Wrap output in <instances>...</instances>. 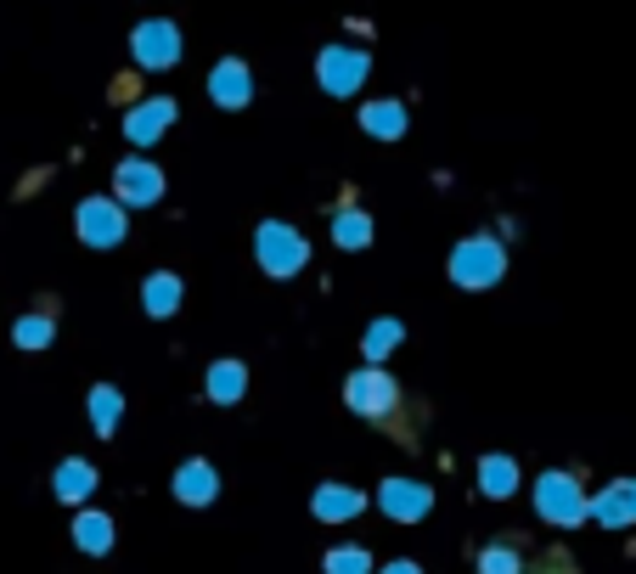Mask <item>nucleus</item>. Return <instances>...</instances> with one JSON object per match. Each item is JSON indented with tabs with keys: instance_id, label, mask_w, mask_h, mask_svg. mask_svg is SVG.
I'll use <instances>...</instances> for the list:
<instances>
[{
	"instance_id": "obj_1",
	"label": "nucleus",
	"mask_w": 636,
	"mask_h": 574,
	"mask_svg": "<svg viewBox=\"0 0 636 574\" xmlns=\"http://www.w3.org/2000/svg\"><path fill=\"white\" fill-rule=\"evenodd\" d=\"M349 405L367 423H378V429H389V434H400V440H417V417H406V394H400V383L389 377V372H355L349 377Z\"/></svg>"
},
{
	"instance_id": "obj_2",
	"label": "nucleus",
	"mask_w": 636,
	"mask_h": 574,
	"mask_svg": "<svg viewBox=\"0 0 636 574\" xmlns=\"http://www.w3.org/2000/svg\"><path fill=\"white\" fill-rule=\"evenodd\" d=\"M535 507H540V518H553V524H586V513H592V502H586V490H580L575 473H540Z\"/></svg>"
},
{
	"instance_id": "obj_3",
	"label": "nucleus",
	"mask_w": 636,
	"mask_h": 574,
	"mask_svg": "<svg viewBox=\"0 0 636 574\" xmlns=\"http://www.w3.org/2000/svg\"><path fill=\"white\" fill-rule=\"evenodd\" d=\"M450 276H457L463 288H490L501 276V249L490 236H468L457 254H450Z\"/></svg>"
},
{
	"instance_id": "obj_4",
	"label": "nucleus",
	"mask_w": 636,
	"mask_h": 574,
	"mask_svg": "<svg viewBox=\"0 0 636 574\" xmlns=\"http://www.w3.org/2000/svg\"><path fill=\"white\" fill-rule=\"evenodd\" d=\"M259 260H265L270 276H294L305 265V236L288 231V225H277V220L259 225Z\"/></svg>"
},
{
	"instance_id": "obj_5",
	"label": "nucleus",
	"mask_w": 636,
	"mask_h": 574,
	"mask_svg": "<svg viewBox=\"0 0 636 574\" xmlns=\"http://www.w3.org/2000/svg\"><path fill=\"white\" fill-rule=\"evenodd\" d=\"M321 79H327V91H355L360 79H367V51H344V46H327L321 51Z\"/></svg>"
},
{
	"instance_id": "obj_6",
	"label": "nucleus",
	"mask_w": 636,
	"mask_h": 574,
	"mask_svg": "<svg viewBox=\"0 0 636 574\" xmlns=\"http://www.w3.org/2000/svg\"><path fill=\"white\" fill-rule=\"evenodd\" d=\"M79 236H85V242H97V249L119 242V236H125V220H119V209H113V203H102V198L79 203Z\"/></svg>"
},
{
	"instance_id": "obj_7",
	"label": "nucleus",
	"mask_w": 636,
	"mask_h": 574,
	"mask_svg": "<svg viewBox=\"0 0 636 574\" xmlns=\"http://www.w3.org/2000/svg\"><path fill=\"white\" fill-rule=\"evenodd\" d=\"M163 192V181H158V170H152V163H119V198L125 203H152Z\"/></svg>"
},
{
	"instance_id": "obj_8",
	"label": "nucleus",
	"mask_w": 636,
	"mask_h": 574,
	"mask_svg": "<svg viewBox=\"0 0 636 574\" xmlns=\"http://www.w3.org/2000/svg\"><path fill=\"white\" fill-rule=\"evenodd\" d=\"M136 57H141L147 68H163V62H175V57H180V40H175V29H169V23H147V29L136 34Z\"/></svg>"
},
{
	"instance_id": "obj_9",
	"label": "nucleus",
	"mask_w": 636,
	"mask_h": 574,
	"mask_svg": "<svg viewBox=\"0 0 636 574\" xmlns=\"http://www.w3.org/2000/svg\"><path fill=\"white\" fill-rule=\"evenodd\" d=\"M428 502H434V496H428L423 484H406V479H389V484H384V507H389L395 518H423Z\"/></svg>"
},
{
	"instance_id": "obj_10",
	"label": "nucleus",
	"mask_w": 636,
	"mask_h": 574,
	"mask_svg": "<svg viewBox=\"0 0 636 574\" xmlns=\"http://www.w3.org/2000/svg\"><path fill=\"white\" fill-rule=\"evenodd\" d=\"M592 518H603V524H630L636 518V484H614V490H603V496L592 502Z\"/></svg>"
},
{
	"instance_id": "obj_11",
	"label": "nucleus",
	"mask_w": 636,
	"mask_h": 574,
	"mask_svg": "<svg viewBox=\"0 0 636 574\" xmlns=\"http://www.w3.org/2000/svg\"><path fill=\"white\" fill-rule=\"evenodd\" d=\"M175 496L192 502V507H203V502L215 496V467H209V462H187V467L175 473Z\"/></svg>"
},
{
	"instance_id": "obj_12",
	"label": "nucleus",
	"mask_w": 636,
	"mask_h": 574,
	"mask_svg": "<svg viewBox=\"0 0 636 574\" xmlns=\"http://www.w3.org/2000/svg\"><path fill=\"white\" fill-rule=\"evenodd\" d=\"M355 513H360V490H344V484L316 490V518L321 524H338V518H355Z\"/></svg>"
},
{
	"instance_id": "obj_13",
	"label": "nucleus",
	"mask_w": 636,
	"mask_h": 574,
	"mask_svg": "<svg viewBox=\"0 0 636 574\" xmlns=\"http://www.w3.org/2000/svg\"><path fill=\"white\" fill-rule=\"evenodd\" d=\"M215 102H231V108L248 102V68L242 62H220L215 68Z\"/></svg>"
},
{
	"instance_id": "obj_14",
	"label": "nucleus",
	"mask_w": 636,
	"mask_h": 574,
	"mask_svg": "<svg viewBox=\"0 0 636 574\" xmlns=\"http://www.w3.org/2000/svg\"><path fill=\"white\" fill-rule=\"evenodd\" d=\"M479 484H485V496H513V484H518V467L507 462V456H485L479 462Z\"/></svg>"
},
{
	"instance_id": "obj_15",
	"label": "nucleus",
	"mask_w": 636,
	"mask_h": 574,
	"mask_svg": "<svg viewBox=\"0 0 636 574\" xmlns=\"http://www.w3.org/2000/svg\"><path fill=\"white\" fill-rule=\"evenodd\" d=\"M90 490H97V473H90L85 462H62V467H57V496H62V502H85Z\"/></svg>"
},
{
	"instance_id": "obj_16",
	"label": "nucleus",
	"mask_w": 636,
	"mask_h": 574,
	"mask_svg": "<svg viewBox=\"0 0 636 574\" xmlns=\"http://www.w3.org/2000/svg\"><path fill=\"white\" fill-rule=\"evenodd\" d=\"M169 119H175V102H147V108L130 113V135H136V141H152Z\"/></svg>"
},
{
	"instance_id": "obj_17",
	"label": "nucleus",
	"mask_w": 636,
	"mask_h": 574,
	"mask_svg": "<svg viewBox=\"0 0 636 574\" xmlns=\"http://www.w3.org/2000/svg\"><path fill=\"white\" fill-rule=\"evenodd\" d=\"M360 124H367L372 135H400V130H406V108H395V102H372V108H360Z\"/></svg>"
},
{
	"instance_id": "obj_18",
	"label": "nucleus",
	"mask_w": 636,
	"mask_h": 574,
	"mask_svg": "<svg viewBox=\"0 0 636 574\" xmlns=\"http://www.w3.org/2000/svg\"><path fill=\"white\" fill-rule=\"evenodd\" d=\"M524 563V546L518 541H501V546H485L479 552V574H518Z\"/></svg>"
},
{
	"instance_id": "obj_19",
	"label": "nucleus",
	"mask_w": 636,
	"mask_h": 574,
	"mask_svg": "<svg viewBox=\"0 0 636 574\" xmlns=\"http://www.w3.org/2000/svg\"><path fill=\"white\" fill-rule=\"evenodd\" d=\"M73 535H79L85 552H108V546H113V524H108L102 513H85V518L73 524Z\"/></svg>"
},
{
	"instance_id": "obj_20",
	"label": "nucleus",
	"mask_w": 636,
	"mask_h": 574,
	"mask_svg": "<svg viewBox=\"0 0 636 574\" xmlns=\"http://www.w3.org/2000/svg\"><path fill=\"white\" fill-rule=\"evenodd\" d=\"M175 304H180V276H147V310L169 315Z\"/></svg>"
},
{
	"instance_id": "obj_21",
	"label": "nucleus",
	"mask_w": 636,
	"mask_h": 574,
	"mask_svg": "<svg viewBox=\"0 0 636 574\" xmlns=\"http://www.w3.org/2000/svg\"><path fill=\"white\" fill-rule=\"evenodd\" d=\"M242 383H248V372H242L237 361H231V366H215V372H209V394H215L220 405H231V400L242 394Z\"/></svg>"
},
{
	"instance_id": "obj_22",
	"label": "nucleus",
	"mask_w": 636,
	"mask_h": 574,
	"mask_svg": "<svg viewBox=\"0 0 636 574\" xmlns=\"http://www.w3.org/2000/svg\"><path fill=\"white\" fill-rule=\"evenodd\" d=\"M332 236H338V249H360V242L372 236V225H367V214L344 209V214H338V225H332Z\"/></svg>"
},
{
	"instance_id": "obj_23",
	"label": "nucleus",
	"mask_w": 636,
	"mask_h": 574,
	"mask_svg": "<svg viewBox=\"0 0 636 574\" xmlns=\"http://www.w3.org/2000/svg\"><path fill=\"white\" fill-rule=\"evenodd\" d=\"M327 574H372V557L360 546H338V552H327Z\"/></svg>"
},
{
	"instance_id": "obj_24",
	"label": "nucleus",
	"mask_w": 636,
	"mask_h": 574,
	"mask_svg": "<svg viewBox=\"0 0 636 574\" xmlns=\"http://www.w3.org/2000/svg\"><path fill=\"white\" fill-rule=\"evenodd\" d=\"M51 333H57L51 315H23V321H18V344H23V350H46Z\"/></svg>"
},
{
	"instance_id": "obj_25",
	"label": "nucleus",
	"mask_w": 636,
	"mask_h": 574,
	"mask_svg": "<svg viewBox=\"0 0 636 574\" xmlns=\"http://www.w3.org/2000/svg\"><path fill=\"white\" fill-rule=\"evenodd\" d=\"M90 412H97V434H113V417H119V394H113V389H97V394H90Z\"/></svg>"
},
{
	"instance_id": "obj_26",
	"label": "nucleus",
	"mask_w": 636,
	"mask_h": 574,
	"mask_svg": "<svg viewBox=\"0 0 636 574\" xmlns=\"http://www.w3.org/2000/svg\"><path fill=\"white\" fill-rule=\"evenodd\" d=\"M529 574H580V568H575V557H569V552H558V546H553V552H540V563H535Z\"/></svg>"
},
{
	"instance_id": "obj_27",
	"label": "nucleus",
	"mask_w": 636,
	"mask_h": 574,
	"mask_svg": "<svg viewBox=\"0 0 636 574\" xmlns=\"http://www.w3.org/2000/svg\"><path fill=\"white\" fill-rule=\"evenodd\" d=\"M395 339H400V326H395V321H378V326H372V339H367V355H384Z\"/></svg>"
},
{
	"instance_id": "obj_28",
	"label": "nucleus",
	"mask_w": 636,
	"mask_h": 574,
	"mask_svg": "<svg viewBox=\"0 0 636 574\" xmlns=\"http://www.w3.org/2000/svg\"><path fill=\"white\" fill-rule=\"evenodd\" d=\"M384 574H423V568H417V563H389Z\"/></svg>"
}]
</instances>
